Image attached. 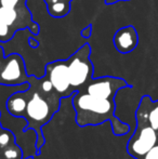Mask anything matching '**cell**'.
<instances>
[{
  "label": "cell",
  "mask_w": 158,
  "mask_h": 159,
  "mask_svg": "<svg viewBox=\"0 0 158 159\" xmlns=\"http://www.w3.org/2000/svg\"><path fill=\"white\" fill-rule=\"evenodd\" d=\"M28 89L16 91L7 100V111L13 117L23 118L27 125L24 131L34 130L37 134V149L44 144L42 127L48 124L61 106V98L56 92H46L40 88L38 77L30 76L28 78Z\"/></svg>",
  "instance_id": "cell-1"
},
{
  "label": "cell",
  "mask_w": 158,
  "mask_h": 159,
  "mask_svg": "<svg viewBox=\"0 0 158 159\" xmlns=\"http://www.w3.org/2000/svg\"><path fill=\"white\" fill-rule=\"evenodd\" d=\"M72 104L76 113L75 120L79 127L97 126L110 121L113 133L116 136L124 135L130 131L129 125L122 122L115 115V98L92 95L84 90H79L73 94Z\"/></svg>",
  "instance_id": "cell-2"
},
{
  "label": "cell",
  "mask_w": 158,
  "mask_h": 159,
  "mask_svg": "<svg viewBox=\"0 0 158 159\" xmlns=\"http://www.w3.org/2000/svg\"><path fill=\"white\" fill-rule=\"evenodd\" d=\"M30 30L34 35L39 34V26L33 20L27 6L21 8L0 7V42H8L14 37L15 33L22 30Z\"/></svg>",
  "instance_id": "cell-3"
},
{
  "label": "cell",
  "mask_w": 158,
  "mask_h": 159,
  "mask_svg": "<svg viewBox=\"0 0 158 159\" xmlns=\"http://www.w3.org/2000/svg\"><path fill=\"white\" fill-rule=\"evenodd\" d=\"M90 44L86 43L66 60L70 86L74 92L84 88L93 78V64L90 60Z\"/></svg>",
  "instance_id": "cell-4"
},
{
  "label": "cell",
  "mask_w": 158,
  "mask_h": 159,
  "mask_svg": "<svg viewBox=\"0 0 158 159\" xmlns=\"http://www.w3.org/2000/svg\"><path fill=\"white\" fill-rule=\"evenodd\" d=\"M137 128L127 144V152L135 159L145 156L155 145L158 144V133L145 119L135 117Z\"/></svg>",
  "instance_id": "cell-5"
},
{
  "label": "cell",
  "mask_w": 158,
  "mask_h": 159,
  "mask_svg": "<svg viewBox=\"0 0 158 159\" xmlns=\"http://www.w3.org/2000/svg\"><path fill=\"white\" fill-rule=\"evenodd\" d=\"M28 78L23 57L17 53L6 55L0 66V84L19 86L27 82Z\"/></svg>",
  "instance_id": "cell-6"
},
{
  "label": "cell",
  "mask_w": 158,
  "mask_h": 159,
  "mask_svg": "<svg viewBox=\"0 0 158 159\" xmlns=\"http://www.w3.org/2000/svg\"><path fill=\"white\" fill-rule=\"evenodd\" d=\"M44 75L49 78L55 92L62 98H67L74 94L70 81V74L66 60H57L46 65Z\"/></svg>",
  "instance_id": "cell-7"
},
{
  "label": "cell",
  "mask_w": 158,
  "mask_h": 159,
  "mask_svg": "<svg viewBox=\"0 0 158 159\" xmlns=\"http://www.w3.org/2000/svg\"><path fill=\"white\" fill-rule=\"evenodd\" d=\"M113 43L116 50L121 54L132 52L139 44V35L134 26L128 25L117 30L113 37Z\"/></svg>",
  "instance_id": "cell-8"
},
{
  "label": "cell",
  "mask_w": 158,
  "mask_h": 159,
  "mask_svg": "<svg viewBox=\"0 0 158 159\" xmlns=\"http://www.w3.org/2000/svg\"><path fill=\"white\" fill-rule=\"evenodd\" d=\"M135 117L145 119L158 133V100L153 101L150 95L142 96Z\"/></svg>",
  "instance_id": "cell-9"
},
{
  "label": "cell",
  "mask_w": 158,
  "mask_h": 159,
  "mask_svg": "<svg viewBox=\"0 0 158 159\" xmlns=\"http://www.w3.org/2000/svg\"><path fill=\"white\" fill-rule=\"evenodd\" d=\"M47 6L48 13L55 19H62L66 16L70 11V4L73 0H43Z\"/></svg>",
  "instance_id": "cell-10"
},
{
  "label": "cell",
  "mask_w": 158,
  "mask_h": 159,
  "mask_svg": "<svg viewBox=\"0 0 158 159\" xmlns=\"http://www.w3.org/2000/svg\"><path fill=\"white\" fill-rule=\"evenodd\" d=\"M0 159H24V152L16 140L0 146Z\"/></svg>",
  "instance_id": "cell-11"
},
{
  "label": "cell",
  "mask_w": 158,
  "mask_h": 159,
  "mask_svg": "<svg viewBox=\"0 0 158 159\" xmlns=\"http://www.w3.org/2000/svg\"><path fill=\"white\" fill-rule=\"evenodd\" d=\"M27 0H0V7L7 8H21L26 6Z\"/></svg>",
  "instance_id": "cell-12"
},
{
  "label": "cell",
  "mask_w": 158,
  "mask_h": 159,
  "mask_svg": "<svg viewBox=\"0 0 158 159\" xmlns=\"http://www.w3.org/2000/svg\"><path fill=\"white\" fill-rule=\"evenodd\" d=\"M141 159H158V144L155 145V146Z\"/></svg>",
  "instance_id": "cell-13"
},
{
  "label": "cell",
  "mask_w": 158,
  "mask_h": 159,
  "mask_svg": "<svg viewBox=\"0 0 158 159\" xmlns=\"http://www.w3.org/2000/svg\"><path fill=\"white\" fill-rule=\"evenodd\" d=\"M91 33H92V27H91V26H88V27L84 28V30H81V37L89 38L91 36Z\"/></svg>",
  "instance_id": "cell-14"
},
{
  "label": "cell",
  "mask_w": 158,
  "mask_h": 159,
  "mask_svg": "<svg viewBox=\"0 0 158 159\" xmlns=\"http://www.w3.org/2000/svg\"><path fill=\"white\" fill-rule=\"evenodd\" d=\"M4 57H6V52H4L3 48L1 47V44H0V66H1L2 62H3Z\"/></svg>",
  "instance_id": "cell-15"
},
{
  "label": "cell",
  "mask_w": 158,
  "mask_h": 159,
  "mask_svg": "<svg viewBox=\"0 0 158 159\" xmlns=\"http://www.w3.org/2000/svg\"><path fill=\"white\" fill-rule=\"evenodd\" d=\"M106 4H114V3H117L118 0H104Z\"/></svg>",
  "instance_id": "cell-16"
},
{
  "label": "cell",
  "mask_w": 158,
  "mask_h": 159,
  "mask_svg": "<svg viewBox=\"0 0 158 159\" xmlns=\"http://www.w3.org/2000/svg\"><path fill=\"white\" fill-rule=\"evenodd\" d=\"M0 115H1V113H0ZM4 129V128H3V126H2V125H1V122H0V132H1L2 131V130H3Z\"/></svg>",
  "instance_id": "cell-17"
},
{
  "label": "cell",
  "mask_w": 158,
  "mask_h": 159,
  "mask_svg": "<svg viewBox=\"0 0 158 159\" xmlns=\"http://www.w3.org/2000/svg\"><path fill=\"white\" fill-rule=\"evenodd\" d=\"M24 159H34L33 157H27V158H24Z\"/></svg>",
  "instance_id": "cell-18"
},
{
  "label": "cell",
  "mask_w": 158,
  "mask_h": 159,
  "mask_svg": "<svg viewBox=\"0 0 158 159\" xmlns=\"http://www.w3.org/2000/svg\"><path fill=\"white\" fill-rule=\"evenodd\" d=\"M119 1H129V0H118V2Z\"/></svg>",
  "instance_id": "cell-19"
}]
</instances>
